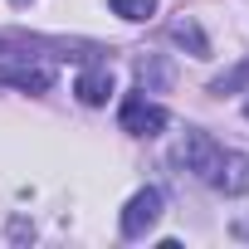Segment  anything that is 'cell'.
<instances>
[{
  "instance_id": "1",
  "label": "cell",
  "mask_w": 249,
  "mask_h": 249,
  "mask_svg": "<svg viewBox=\"0 0 249 249\" xmlns=\"http://www.w3.org/2000/svg\"><path fill=\"white\" fill-rule=\"evenodd\" d=\"M220 157H225V147H220L210 132H200V127H191V132L181 137V147H176V161H181L191 176H200L205 186H210V176H215Z\"/></svg>"
},
{
  "instance_id": "2",
  "label": "cell",
  "mask_w": 249,
  "mask_h": 249,
  "mask_svg": "<svg viewBox=\"0 0 249 249\" xmlns=\"http://www.w3.org/2000/svg\"><path fill=\"white\" fill-rule=\"evenodd\" d=\"M117 122H122V132H132V137H157V132L166 127V107H161V103H147L142 93H127V98H122Z\"/></svg>"
},
{
  "instance_id": "3",
  "label": "cell",
  "mask_w": 249,
  "mask_h": 249,
  "mask_svg": "<svg viewBox=\"0 0 249 249\" xmlns=\"http://www.w3.org/2000/svg\"><path fill=\"white\" fill-rule=\"evenodd\" d=\"M161 191L157 186H147V191H137L127 205H122V234L127 239H142L147 230H157V220H161Z\"/></svg>"
},
{
  "instance_id": "4",
  "label": "cell",
  "mask_w": 249,
  "mask_h": 249,
  "mask_svg": "<svg viewBox=\"0 0 249 249\" xmlns=\"http://www.w3.org/2000/svg\"><path fill=\"white\" fill-rule=\"evenodd\" d=\"M210 186L225 191V196H244L249 191V157L244 152H225L220 166H215V176H210Z\"/></svg>"
},
{
  "instance_id": "5",
  "label": "cell",
  "mask_w": 249,
  "mask_h": 249,
  "mask_svg": "<svg viewBox=\"0 0 249 249\" xmlns=\"http://www.w3.org/2000/svg\"><path fill=\"white\" fill-rule=\"evenodd\" d=\"M0 78L15 83V88H25V93H49L54 69H49V64H5V69H0Z\"/></svg>"
},
{
  "instance_id": "6",
  "label": "cell",
  "mask_w": 249,
  "mask_h": 249,
  "mask_svg": "<svg viewBox=\"0 0 249 249\" xmlns=\"http://www.w3.org/2000/svg\"><path fill=\"white\" fill-rule=\"evenodd\" d=\"M73 93H78V103L103 107V103L112 98V73H107V69H83V73H78V83H73Z\"/></svg>"
},
{
  "instance_id": "7",
  "label": "cell",
  "mask_w": 249,
  "mask_h": 249,
  "mask_svg": "<svg viewBox=\"0 0 249 249\" xmlns=\"http://www.w3.org/2000/svg\"><path fill=\"white\" fill-rule=\"evenodd\" d=\"M171 39H176V44H186V49H191V54H196V59H205V54H210V39H205V35H200V25H196V20H191V15H186V20H176V25H171Z\"/></svg>"
},
{
  "instance_id": "8",
  "label": "cell",
  "mask_w": 249,
  "mask_h": 249,
  "mask_svg": "<svg viewBox=\"0 0 249 249\" xmlns=\"http://www.w3.org/2000/svg\"><path fill=\"white\" fill-rule=\"evenodd\" d=\"M112 5V15H122V20H152L157 15V0H107Z\"/></svg>"
},
{
  "instance_id": "9",
  "label": "cell",
  "mask_w": 249,
  "mask_h": 249,
  "mask_svg": "<svg viewBox=\"0 0 249 249\" xmlns=\"http://www.w3.org/2000/svg\"><path fill=\"white\" fill-rule=\"evenodd\" d=\"M239 88H249V59H244V64H234L230 73H220V78L210 83V93H239Z\"/></svg>"
},
{
  "instance_id": "10",
  "label": "cell",
  "mask_w": 249,
  "mask_h": 249,
  "mask_svg": "<svg viewBox=\"0 0 249 249\" xmlns=\"http://www.w3.org/2000/svg\"><path fill=\"white\" fill-rule=\"evenodd\" d=\"M137 78H142V88H161V83L171 78V69H166L161 59H152V64H137Z\"/></svg>"
},
{
  "instance_id": "11",
  "label": "cell",
  "mask_w": 249,
  "mask_h": 249,
  "mask_svg": "<svg viewBox=\"0 0 249 249\" xmlns=\"http://www.w3.org/2000/svg\"><path fill=\"white\" fill-rule=\"evenodd\" d=\"M244 117H249V103H244Z\"/></svg>"
},
{
  "instance_id": "12",
  "label": "cell",
  "mask_w": 249,
  "mask_h": 249,
  "mask_svg": "<svg viewBox=\"0 0 249 249\" xmlns=\"http://www.w3.org/2000/svg\"><path fill=\"white\" fill-rule=\"evenodd\" d=\"M15 5H25V0H15Z\"/></svg>"
}]
</instances>
